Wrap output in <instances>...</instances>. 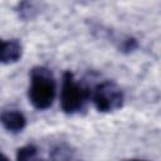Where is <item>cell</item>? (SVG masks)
Instances as JSON below:
<instances>
[{
	"label": "cell",
	"instance_id": "cell-6",
	"mask_svg": "<svg viewBox=\"0 0 161 161\" xmlns=\"http://www.w3.org/2000/svg\"><path fill=\"white\" fill-rule=\"evenodd\" d=\"M106 33V36L108 39H111V42L116 45V48L125 53V54H128V53H132L135 52L137 48H138V43L136 40V38L131 36V35H126V34H118V33H113L112 30L107 29V30H102Z\"/></svg>",
	"mask_w": 161,
	"mask_h": 161
},
{
	"label": "cell",
	"instance_id": "cell-3",
	"mask_svg": "<svg viewBox=\"0 0 161 161\" xmlns=\"http://www.w3.org/2000/svg\"><path fill=\"white\" fill-rule=\"evenodd\" d=\"M91 99L98 112L109 113L123 106L125 96L116 82L103 80L91 91Z\"/></svg>",
	"mask_w": 161,
	"mask_h": 161
},
{
	"label": "cell",
	"instance_id": "cell-10",
	"mask_svg": "<svg viewBox=\"0 0 161 161\" xmlns=\"http://www.w3.org/2000/svg\"><path fill=\"white\" fill-rule=\"evenodd\" d=\"M128 161H147V160H128Z\"/></svg>",
	"mask_w": 161,
	"mask_h": 161
},
{
	"label": "cell",
	"instance_id": "cell-1",
	"mask_svg": "<svg viewBox=\"0 0 161 161\" xmlns=\"http://www.w3.org/2000/svg\"><path fill=\"white\" fill-rule=\"evenodd\" d=\"M30 84L28 97L34 108L48 109L55 98L57 83L52 70L44 65H36L30 70Z\"/></svg>",
	"mask_w": 161,
	"mask_h": 161
},
{
	"label": "cell",
	"instance_id": "cell-8",
	"mask_svg": "<svg viewBox=\"0 0 161 161\" xmlns=\"http://www.w3.org/2000/svg\"><path fill=\"white\" fill-rule=\"evenodd\" d=\"M15 11L18 13L19 18H21L23 20H29V19H33L39 10L36 8V4L29 3V1H21L16 5Z\"/></svg>",
	"mask_w": 161,
	"mask_h": 161
},
{
	"label": "cell",
	"instance_id": "cell-9",
	"mask_svg": "<svg viewBox=\"0 0 161 161\" xmlns=\"http://www.w3.org/2000/svg\"><path fill=\"white\" fill-rule=\"evenodd\" d=\"M0 161H9V158H8L1 151H0Z\"/></svg>",
	"mask_w": 161,
	"mask_h": 161
},
{
	"label": "cell",
	"instance_id": "cell-5",
	"mask_svg": "<svg viewBox=\"0 0 161 161\" xmlns=\"http://www.w3.org/2000/svg\"><path fill=\"white\" fill-rule=\"evenodd\" d=\"M23 48L18 39H0V64H11L21 58Z\"/></svg>",
	"mask_w": 161,
	"mask_h": 161
},
{
	"label": "cell",
	"instance_id": "cell-2",
	"mask_svg": "<svg viewBox=\"0 0 161 161\" xmlns=\"http://www.w3.org/2000/svg\"><path fill=\"white\" fill-rule=\"evenodd\" d=\"M91 99V91L78 83L70 70H65L62 78L60 108L67 114H74L83 111Z\"/></svg>",
	"mask_w": 161,
	"mask_h": 161
},
{
	"label": "cell",
	"instance_id": "cell-4",
	"mask_svg": "<svg viewBox=\"0 0 161 161\" xmlns=\"http://www.w3.org/2000/svg\"><path fill=\"white\" fill-rule=\"evenodd\" d=\"M0 123L6 131L19 133L26 126V117L19 109H5L0 113Z\"/></svg>",
	"mask_w": 161,
	"mask_h": 161
},
{
	"label": "cell",
	"instance_id": "cell-7",
	"mask_svg": "<svg viewBox=\"0 0 161 161\" xmlns=\"http://www.w3.org/2000/svg\"><path fill=\"white\" fill-rule=\"evenodd\" d=\"M16 161H45L39 156V151L34 145H25L18 148Z\"/></svg>",
	"mask_w": 161,
	"mask_h": 161
}]
</instances>
